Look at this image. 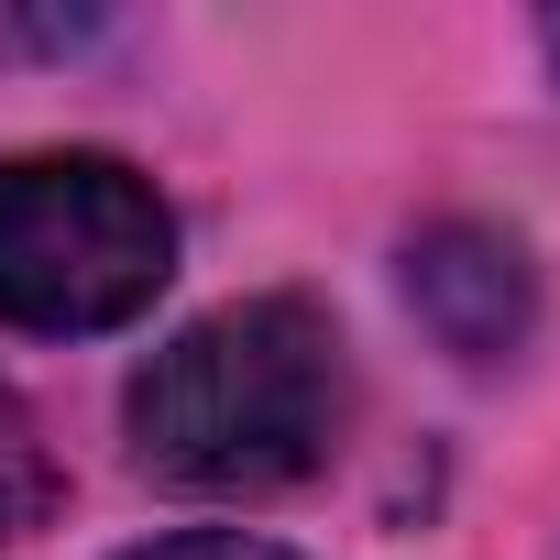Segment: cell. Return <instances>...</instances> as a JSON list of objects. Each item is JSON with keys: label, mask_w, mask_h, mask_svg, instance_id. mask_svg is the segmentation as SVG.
Segmentation results:
<instances>
[{"label": "cell", "mask_w": 560, "mask_h": 560, "mask_svg": "<svg viewBox=\"0 0 560 560\" xmlns=\"http://www.w3.org/2000/svg\"><path fill=\"white\" fill-rule=\"evenodd\" d=\"M121 560H298V549H275V538H253V527H176V538H143V549H121Z\"/></svg>", "instance_id": "5b68a950"}, {"label": "cell", "mask_w": 560, "mask_h": 560, "mask_svg": "<svg viewBox=\"0 0 560 560\" xmlns=\"http://www.w3.org/2000/svg\"><path fill=\"white\" fill-rule=\"evenodd\" d=\"M176 209L121 154H0V330L89 341L165 298Z\"/></svg>", "instance_id": "7a4b0ae2"}, {"label": "cell", "mask_w": 560, "mask_h": 560, "mask_svg": "<svg viewBox=\"0 0 560 560\" xmlns=\"http://www.w3.org/2000/svg\"><path fill=\"white\" fill-rule=\"evenodd\" d=\"M45 494H56V483H45V462H34V440H23V418L0 407V538H23V527L45 516Z\"/></svg>", "instance_id": "277c9868"}, {"label": "cell", "mask_w": 560, "mask_h": 560, "mask_svg": "<svg viewBox=\"0 0 560 560\" xmlns=\"http://www.w3.org/2000/svg\"><path fill=\"white\" fill-rule=\"evenodd\" d=\"M538 45H549V67H560V12H549V23H538Z\"/></svg>", "instance_id": "8992f818"}, {"label": "cell", "mask_w": 560, "mask_h": 560, "mask_svg": "<svg viewBox=\"0 0 560 560\" xmlns=\"http://www.w3.org/2000/svg\"><path fill=\"white\" fill-rule=\"evenodd\" d=\"M341 407H352V363H341L330 308L308 298H231L187 319L121 396L132 462L187 494L308 483L341 440Z\"/></svg>", "instance_id": "6da1fadb"}, {"label": "cell", "mask_w": 560, "mask_h": 560, "mask_svg": "<svg viewBox=\"0 0 560 560\" xmlns=\"http://www.w3.org/2000/svg\"><path fill=\"white\" fill-rule=\"evenodd\" d=\"M407 308H418V330L440 352L505 363L527 341V319H538V275H527L516 231H494V220H429L407 242Z\"/></svg>", "instance_id": "3957f363"}]
</instances>
